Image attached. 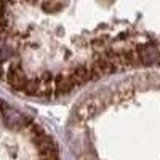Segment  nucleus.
<instances>
[{"label":"nucleus","mask_w":160,"mask_h":160,"mask_svg":"<svg viewBox=\"0 0 160 160\" xmlns=\"http://www.w3.org/2000/svg\"><path fill=\"white\" fill-rule=\"evenodd\" d=\"M28 78L29 77L24 72L19 58H15L8 62V68H5V80L11 88L21 91V88L26 85V82H28Z\"/></svg>","instance_id":"nucleus-1"},{"label":"nucleus","mask_w":160,"mask_h":160,"mask_svg":"<svg viewBox=\"0 0 160 160\" xmlns=\"http://www.w3.org/2000/svg\"><path fill=\"white\" fill-rule=\"evenodd\" d=\"M69 77H71V80H72L74 87L83 85V83L90 82V80L99 78V75L91 69L90 64H88V66H87V64H78V66H75V68L69 72Z\"/></svg>","instance_id":"nucleus-2"},{"label":"nucleus","mask_w":160,"mask_h":160,"mask_svg":"<svg viewBox=\"0 0 160 160\" xmlns=\"http://www.w3.org/2000/svg\"><path fill=\"white\" fill-rule=\"evenodd\" d=\"M101 108H102V101L99 98H91V99H88L78 106V109L75 111V118L80 120V122L88 120L91 117H95Z\"/></svg>","instance_id":"nucleus-3"},{"label":"nucleus","mask_w":160,"mask_h":160,"mask_svg":"<svg viewBox=\"0 0 160 160\" xmlns=\"http://www.w3.org/2000/svg\"><path fill=\"white\" fill-rule=\"evenodd\" d=\"M72 88H74V83H72L69 74H58V75H55V93L58 96L68 95Z\"/></svg>","instance_id":"nucleus-4"},{"label":"nucleus","mask_w":160,"mask_h":160,"mask_svg":"<svg viewBox=\"0 0 160 160\" xmlns=\"http://www.w3.org/2000/svg\"><path fill=\"white\" fill-rule=\"evenodd\" d=\"M38 78H40V85H42V93L40 95L51 96L55 93V75L48 71H45V72H42V75Z\"/></svg>","instance_id":"nucleus-5"},{"label":"nucleus","mask_w":160,"mask_h":160,"mask_svg":"<svg viewBox=\"0 0 160 160\" xmlns=\"http://www.w3.org/2000/svg\"><path fill=\"white\" fill-rule=\"evenodd\" d=\"M21 93H26L29 96H37L42 93V85H40V78L38 77H32V78H28L26 85L21 88Z\"/></svg>","instance_id":"nucleus-6"},{"label":"nucleus","mask_w":160,"mask_h":160,"mask_svg":"<svg viewBox=\"0 0 160 160\" xmlns=\"http://www.w3.org/2000/svg\"><path fill=\"white\" fill-rule=\"evenodd\" d=\"M91 48L93 50H95V51H98V53H102L106 48H108V47H106V40L104 38H95V40H93V42H91Z\"/></svg>","instance_id":"nucleus-7"}]
</instances>
